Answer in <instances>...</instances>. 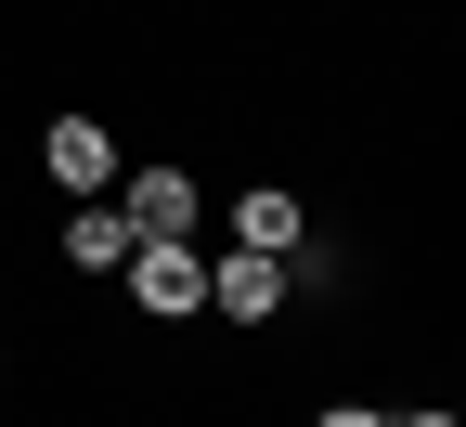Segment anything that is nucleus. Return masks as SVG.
I'll return each instance as SVG.
<instances>
[{"label":"nucleus","mask_w":466,"mask_h":427,"mask_svg":"<svg viewBox=\"0 0 466 427\" xmlns=\"http://www.w3.org/2000/svg\"><path fill=\"white\" fill-rule=\"evenodd\" d=\"M116 272H130V311H156V324L208 311V247H195V233H143Z\"/></svg>","instance_id":"nucleus-1"},{"label":"nucleus","mask_w":466,"mask_h":427,"mask_svg":"<svg viewBox=\"0 0 466 427\" xmlns=\"http://www.w3.org/2000/svg\"><path fill=\"white\" fill-rule=\"evenodd\" d=\"M285 285H299V259L220 247V259H208V311H233V324H272V311H285Z\"/></svg>","instance_id":"nucleus-2"},{"label":"nucleus","mask_w":466,"mask_h":427,"mask_svg":"<svg viewBox=\"0 0 466 427\" xmlns=\"http://www.w3.org/2000/svg\"><path fill=\"white\" fill-rule=\"evenodd\" d=\"M39 168L66 181V195H104V181H116V143H104V117H52V130H39Z\"/></svg>","instance_id":"nucleus-3"},{"label":"nucleus","mask_w":466,"mask_h":427,"mask_svg":"<svg viewBox=\"0 0 466 427\" xmlns=\"http://www.w3.org/2000/svg\"><path fill=\"white\" fill-rule=\"evenodd\" d=\"M116 220H130V233H195V220H208V195H195V168H130Z\"/></svg>","instance_id":"nucleus-4"},{"label":"nucleus","mask_w":466,"mask_h":427,"mask_svg":"<svg viewBox=\"0 0 466 427\" xmlns=\"http://www.w3.org/2000/svg\"><path fill=\"white\" fill-rule=\"evenodd\" d=\"M299 233H311V208H299V195H272V181H259V195H233V247L299 259Z\"/></svg>","instance_id":"nucleus-5"},{"label":"nucleus","mask_w":466,"mask_h":427,"mask_svg":"<svg viewBox=\"0 0 466 427\" xmlns=\"http://www.w3.org/2000/svg\"><path fill=\"white\" fill-rule=\"evenodd\" d=\"M130 247H143V233L116 220V195H91V208H66V259H78V272H116Z\"/></svg>","instance_id":"nucleus-6"},{"label":"nucleus","mask_w":466,"mask_h":427,"mask_svg":"<svg viewBox=\"0 0 466 427\" xmlns=\"http://www.w3.org/2000/svg\"><path fill=\"white\" fill-rule=\"evenodd\" d=\"M311 427H389V414H363V402H324V414H311Z\"/></svg>","instance_id":"nucleus-7"},{"label":"nucleus","mask_w":466,"mask_h":427,"mask_svg":"<svg viewBox=\"0 0 466 427\" xmlns=\"http://www.w3.org/2000/svg\"><path fill=\"white\" fill-rule=\"evenodd\" d=\"M389 427H466V414H389Z\"/></svg>","instance_id":"nucleus-8"}]
</instances>
